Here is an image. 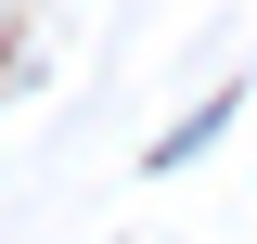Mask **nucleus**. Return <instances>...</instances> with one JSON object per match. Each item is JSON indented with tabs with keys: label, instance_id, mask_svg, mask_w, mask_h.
I'll return each instance as SVG.
<instances>
[{
	"label": "nucleus",
	"instance_id": "nucleus-1",
	"mask_svg": "<svg viewBox=\"0 0 257 244\" xmlns=\"http://www.w3.org/2000/svg\"><path fill=\"white\" fill-rule=\"evenodd\" d=\"M219 129H231V90H219V103H206V116H180V129H167V142H155V167H193V154L219 142Z\"/></svg>",
	"mask_w": 257,
	"mask_h": 244
}]
</instances>
